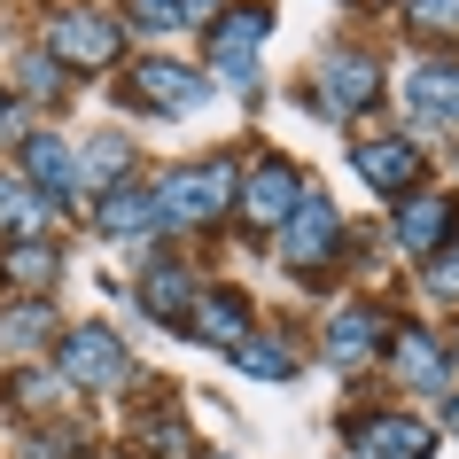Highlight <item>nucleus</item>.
Returning <instances> with one entry per match:
<instances>
[{
	"instance_id": "obj_4",
	"label": "nucleus",
	"mask_w": 459,
	"mask_h": 459,
	"mask_svg": "<svg viewBox=\"0 0 459 459\" xmlns=\"http://www.w3.org/2000/svg\"><path fill=\"white\" fill-rule=\"evenodd\" d=\"M63 382H78V389H117V382H125V342L109 335V327H78V335L63 342Z\"/></svg>"
},
{
	"instance_id": "obj_26",
	"label": "nucleus",
	"mask_w": 459,
	"mask_h": 459,
	"mask_svg": "<svg viewBox=\"0 0 459 459\" xmlns=\"http://www.w3.org/2000/svg\"><path fill=\"white\" fill-rule=\"evenodd\" d=\"M452 257H459V249H452ZM429 289L436 296H459V265H429Z\"/></svg>"
},
{
	"instance_id": "obj_25",
	"label": "nucleus",
	"mask_w": 459,
	"mask_h": 459,
	"mask_svg": "<svg viewBox=\"0 0 459 459\" xmlns=\"http://www.w3.org/2000/svg\"><path fill=\"white\" fill-rule=\"evenodd\" d=\"M412 31H459V0H420L412 8Z\"/></svg>"
},
{
	"instance_id": "obj_9",
	"label": "nucleus",
	"mask_w": 459,
	"mask_h": 459,
	"mask_svg": "<svg viewBox=\"0 0 459 459\" xmlns=\"http://www.w3.org/2000/svg\"><path fill=\"white\" fill-rule=\"evenodd\" d=\"M374 94H382V78H374L366 55H335L327 78H319V109H327V117H351V109H366Z\"/></svg>"
},
{
	"instance_id": "obj_13",
	"label": "nucleus",
	"mask_w": 459,
	"mask_h": 459,
	"mask_svg": "<svg viewBox=\"0 0 459 459\" xmlns=\"http://www.w3.org/2000/svg\"><path fill=\"white\" fill-rule=\"evenodd\" d=\"M405 101L420 117H459V63H420L405 78Z\"/></svg>"
},
{
	"instance_id": "obj_19",
	"label": "nucleus",
	"mask_w": 459,
	"mask_h": 459,
	"mask_svg": "<svg viewBox=\"0 0 459 459\" xmlns=\"http://www.w3.org/2000/svg\"><path fill=\"white\" fill-rule=\"evenodd\" d=\"M242 296H203V304H195V335L203 342H242Z\"/></svg>"
},
{
	"instance_id": "obj_1",
	"label": "nucleus",
	"mask_w": 459,
	"mask_h": 459,
	"mask_svg": "<svg viewBox=\"0 0 459 459\" xmlns=\"http://www.w3.org/2000/svg\"><path fill=\"white\" fill-rule=\"evenodd\" d=\"M156 203H164V226H203V218H218L226 203H242V171L226 164V156L179 164V171H164Z\"/></svg>"
},
{
	"instance_id": "obj_6",
	"label": "nucleus",
	"mask_w": 459,
	"mask_h": 459,
	"mask_svg": "<svg viewBox=\"0 0 459 459\" xmlns=\"http://www.w3.org/2000/svg\"><path fill=\"white\" fill-rule=\"evenodd\" d=\"M452 218H459V203L452 195H412V203H397V249L405 257H436L444 249V234H452Z\"/></svg>"
},
{
	"instance_id": "obj_17",
	"label": "nucleus",
	"mask_w": 459,
	"mask_h": 459,
	"mask_svg": "<svg viewBox=\"0 0 459 459\" xmlns=\"http://www.w3.org/2000/svg\"><path fill=\"white\" fill-rule=\"evenodd\" d=\"M234 359H242L257 382H289V374H296V351H289V342H273V335H242V342H234Z\"/></svg>"
},
{
	"instance_id": "obj_11",
	"label": "nucleus",
	"mask_w": 459,
	"mask_h": 459,
	"mask_svg": "<svg viewBox=\"0 0 459 459\" xmlns=\"http://www.w3.org/2000/svg\"><path fill=\"white\" fill-rule=\"evenodd\" d=\"M374 342H382V312H366V304H342V312L327 319V359H335V366L374 359Z\"/></svg>"
},
{
	"instance_id": "obj_28",
	"label": "nucleus",
	"mask_w": 459,
	"mask_h": 459,
	"mask_svg": "<svg viewBox=\"0 0 459 459\" xmlns=\"http://www.w3.org/2000/svg\"><path fill=\"white\" fill-rule=\"evenodd\" d=\"M452 429H459V397H452Z\"/></svg>"
},
{
	"instance_id": "obj_27",
	"label": "nucleus",
	"mask_w": 459,
	"mask_h": 459,
	"mask_svg": "<svg viewBox=\"0 0 459 459\" xmlns=\"http://www.w3.org/2000/svg\"><path fill=\"white\" fill-rule=\"evenodd\" d=\"M16 125H24V117H16V101L0 94V141H8V133H16Z\"/></svg>"
},
{
	"instance_id": "obj_10",
	"label": "nucleus",
	"mask_w": 459,
	"mask_h": 459,
	"mask_svg": "<svg viewBox=\"0 0 459 459\" xmlns=\"http://www.w3.org/2000/svg\"><path fill=\"white\" fill-rule=\"evenodd\" d=\"M359 179H374L382 195H397V187H412V171H420V148L412 141H359Z\"/></svg>"
},
{
	"instance_id": "obj_22",
	"label": "nucleus",
	"mask_w": 459,
	"mask_h": 459,
	"mask_svg": "<svg viewBox=\"0 0 459 459\" xmlns=\"http://www.w3.org/2000/svg\"><path fill=\"white\" fill-rule=\"evenodd\" d=\"M48 304H16V312H8V327H0V342H8V351H24V342H48Z\"/></svg>"
},
{
	"instance_id": "obj_24",
	"label": "nucleus",
	"mask_w": 459,
	"mask_h": 459,
	"mask_svg": "<svg viewBox=\"0 0 459 459\" xmlns=\"http://www.w3.org/2000/svg\"><path fill=\"white\" fill-rule=\"evenodd\" d=\"M55 71H63L55 55H31V63H24V94H39V101H48V94H63V78H55Z\"/></svg>"
},
{
	"instance_id": "obj_20",
	"label": "nucleus",
	"mask_w": 459,
	"mask_h": 459,
	"mask_svg": "<svg viewBox=\"0 0 459 459\" xmlns=\"http://www.w3.org/2000/svg\"><path fill=\"white\" fill-rule=\"evenodd\" d=\"M55 265H63V257H55L48 242H16V249H8V265H0V273H8L16 289H48V281H55Z\"/></svg>"
},
{
	"instance_id": "obj_23",
	"label": "nucleus",
	"mask_w": 459,
	"mask_h": 459,
	"mask_svg": "<svg viewBox=\"0 0 459 459\" xmlns=\"http://www.w3.org/2000/svg\"><path fill=\"white\" fill-rule=\"evenodd\" d=\"M125 164H133V148H125V141H94V148H86V171H94V179H125Z\"/></svg>"
},
{
	"instance_id": "obj_12",
	"label": "nucleus",
	"mask_w": 459,
	"mask_h": 459,
	"mask_svg": "<svg viewBox=\"0 0 459 459\" xmlns=\"http://www.w3.org/2000/svg\"><path fill=\"white\" fill-rule=\"evenodd\" d=\"M94 218L101 234H141V226H164V203H156V187H109Z\"/></svg>"
},
{
	"instance_id": "obj_8",
	"label": "nucleus",
	"mask_w": 459,
	"mask_h": 459,
	"mask_svg": "<svg viewBox=\"0 0 459 459\" xmlns=\"http://www.w3.org/2000/svg\"><path fill=\"white\" fill-rule=\"evenodd\" d=\"M133 101H148V109H195L203 101V78L187 63H171V55H148L141 71H133Z\"/></svg>"
},
{
	"instance_id": "obj_14",
	"label": "nucleus",
	"mask_w": 459,
	"mask_h": 459,
	"mask_svg": "<svg viewBox=\"0 0 459 459\" xmlns=\"http://www.w3.org/2000/svg\"><path fill=\"white\" fill-rule=\"evenodd\" d=\"M359 452L366 459H429V429L420 420H366Z\"/></svg>"
},
{
	"instance_id": "obj_7",
	"label": "nucleus",
	"mask_w": 459,
	"mask_h": 459,
	"mask_svg": "<svg viewBox=\"0 0 459 459\" xmlns=\"http://www.w3.org/2000/svg\"><path fill=\"white\" fill-rule=\"evenodd\" d=\"M327 257H335V211H327V203H304V211L289 218V226H281V265H327Z\"/></svg>"
},
{
	"instance_id": "obj_21",
	"label": "nucleus",
	"mask_w": 459,
	"mask_h": 459,
	"mask_svg": "<svg viewBox=\"0 0 459 459\" xmlns=\"http://www.w3.org/2000/svg\"><path fill=\"white\" fill-rule=\"evenodd\" d=\"M141 296H148V312L179 319V312H187V273H179V265H156V273L141 281Z\"/></svg>"
},
{
	"instance_id": "obj_18",
	"label": "nucleus",
	"mask_w": 459,
	"mask_h": 459,
	"mask_svg": "<svg viewBox=\"0 0 459 459\" xmlns=\"http://www.w3.org/2000/svg\"><path fill=\"white\" fill-rule=\"evenodd\" d=\"M0 226H8V234H31V226H48V195H31L24 179H8V171H0Z\"/></svg>"
},
{
	"instance_id": "obj_3",
	"label": "nucleus",
	"mask_w": 459,
	"mask_h": 459,
	"mask_svg": "<svg viewBox=\"0 0 459 459\" xmlns=\"http://www.w3.org/2000/svg\"><path fill=\"white\" fill-rule=\"evenodd\" d=\"M265 31H273L265 8H226V24H211V63L234 78V86H249V78H257V39H265Z\"/></svg>"
},
{
	"instance_id": "obj_16",
	"label": "nucleus",
	"mask_w": 459,
	"mask_h": 459,
	"mask_svg": "<svg viewBox=\"0 0 459 459\" xmlns=\"http://www.w3.org/2000/svg\"><path fill=\"white\" fill-rule=\"evenodd\" d=\"M397 366H405V374H420V389H452V359H444V342L420 335V327H412V335H397Z\"/></svg>"
},
{
	"instance_id": "obj_5",
	"label": "nucleus",
	"mask_w": 459,
	"mask_h": 459,
	"mask_svg": "<svg viewBox=\"0 0 459 459\" xmlns=\"http://www.w3.org/2000/svg\"><path fill=\"white\" fill-rule=\"evenodd\" d=\"M304 203H312V195H304V179H296L281 156H273V164H257V179H242V211H249V226H289Z\"/></svg>"
},
{
	"instance_id": "obj_2",
	"label": "nucleus",
	"mask_w": 459,
	"mask_h": 459,
	"mask_svg": "<svg viewBox=\"0 0 459 459\" xmlns=\"http://www.w3.org/2000/svg\"><path fill=\"white\" fill-rule=\"evenodd\" d=\"M48 55L55 63H78V71H101V63L117 55V24L94 16V8H63L48 24Z\"/></svg>"
},
{
	"instance_id": "obj_15",
	"label": "nucleus",
	"mask_w": 459,
	"mask_h": 459,
	"mask_svg": "<svg viewBox=\"0 0 459 459\" xmlns=\"http://www.w3.org/2000/svg\"><path fill=\"white\" fill-rule=\"evenodd\" d=\"M24 164H31V179H48V195H55V203H71V195H78V171H71V148L55 141V133H39V141L24 148Z\"/></svg>"
}]
</instances>
